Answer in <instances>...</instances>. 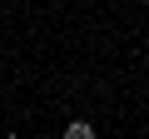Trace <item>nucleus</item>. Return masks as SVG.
<instances>
[{
    "mask_svg": "<svg viewBox=\"0 0 149 139\" xmlns=\"http://www.w3.org/2000/svg\"><path fill=\"white\" fill-rule=\"evenodd\" d=\"M65 134H70V139H90V134H95V129H90V124H85V119H80V124H70V129H65Z\"/></svg>",
    "mask_w": 149,
    "mask_h": 139,
    "instance_id": "f257e3e1",
    "label": "nucleus"
}]
</instances>
